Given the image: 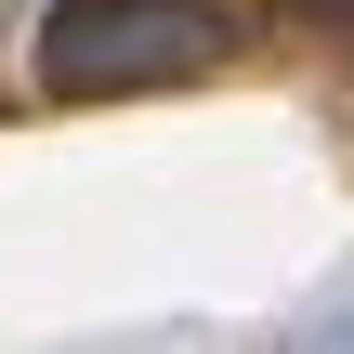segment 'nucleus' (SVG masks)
I'll return each instance as SVG.
<instances>
[{
  "label": "nucleus",
  "instance_id": "1",
  "mask_svg": "<svg viewBox=\"0 0 354 354\" xmlns=\"http://www.w3.org/2000/svg\"><path fill=\"white\" fill-rule=\"evenodd\" d=\"M223 13L210 0H53L39 13V92H171L197 66H223Z\"/></svg>",
  "mask_w": 354,
  "mask_h": 354
},
{
  "label": "nucleus",
  "instance_id": "2",
  "mask_svg": "<svg viewBox=\"0 0 354 354\" xmlns=\"http://www.w3.org/2000/svg\"><path fill=\"white\" fill-rule=\"evenodd\" d=\"M276 354H354V289H342V302H315V315H302Z\"/></svg>",
  "mask_w": 354,
  "mask_h": 354
}]
</instances>
